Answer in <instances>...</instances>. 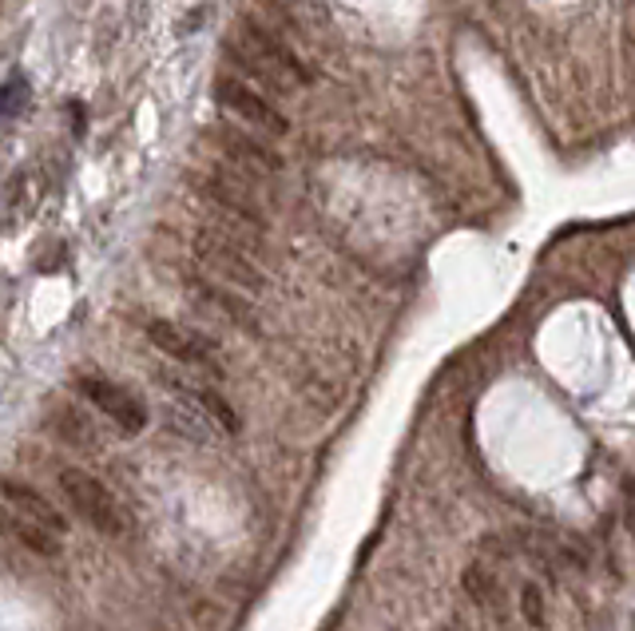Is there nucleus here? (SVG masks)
I'll list each match as a JSON object with an SVG mask.
<instances>
[{
    "mask_svg": "<svg viewBox=\"0 0 635 631\" xmlns=\"http://www.w3.org/2000/svg\"><path fill=\"white\" fill-rule=\"evenodd\" d=\"M227 52H231V60L239 68H246L254 80L270 84V88L294 92V88H306V84H310V72L302 68V60L294 56L282 40L263 33L258 24H239L234 36L227 40Z\"/></svg>",
    "mask_w": 635,
    "mask_h": 631,
    "instance_id": "1",
    "label": "nucleus"
},
{
    "mask_svg": "<svg viewBox=\"0 0 635 631\" xmlns=\"http://www.w3.org/2000/svg\"><path fill=\"white\" fill-rule=\"evenodd\" d=\"M191 254H195L203 278L219 282L227 290H239V294H263L266 290V275L263 266L254 263V254L239 242H231L219 230H195L191 235Z\"/></svg>",
    "mask_w": 635,
    "mask_h": 631,
    "instance_id": "2",
    "label": "nucleus"
},
{
    "mask_svg": "<svg viewBox=\"0 0 635 631\" xmlns=\"http://www.w3.org/2000/svg\"><path fill=\"white\" fill-rule=\"evenodd\" d=\"M60 496L64 505L76 513L88 528L104 532V537H124L127 532V508L116 501V493L104 481H96L92 472L84 469H60L56 472Z\"/></svg>",
    "mask_w": 635,
    "mask_h": 631,
    "instance_id": "3",
    "label": "nucleus"
},
{
    "mask_svg": "<svg viewBox=\"0 0 635 631\" xmlns=\"http://www.w3.org/2000/svg\"><path fill=\"white\" fill-rule=\"evenodd\" d=\"M76 393L92 405L96 414L116 425L119 433L136 437L148 429V405L139 402L127 386H119V381H107L100 374H84V378H76Z\"/></svg>",
    "mask_w": 635,
    "mask_h": 631,
    "instance_id": "4",
    "label": "nucleus"
},
{
    "mask_svg": "<svg viewBox=\"0 0 635 631\" xmlns=\"http://www.w3.org/2000/svg\"><path fill=\"white\" fill-rule=\"evenodd\" d=\"M143 333H148V342L155 345L163 357H172L179 366L207 369V374L219 369V345L211 342L207 333H199V330H191V326H179V321H167V318L143 321Z\"/></svg>",
    "mask_w": 635,
    "mask_h": 631,
    "instance_id": "5",
    "label": "nucleus"
},
{
    "mask_svg": "<svg viewBox=\"0 0 635 631\" xmlns=\"http://www.w3.org/2000/svg\"><path fill=\"white\" fill-rule=\"evenodd\" d=\"M215 104L227 108V112L239 119V124H246L251 131H266V136H287L290 131V119L282 112H278L270 100H263V96L254 92L251 84L239 80V76H215Z\"/></svg>",
    "mask_w": 635,
    "mask_h": 631,
    "instance_id": "6",
    "label": "nucleus"
},
{
    "mask_svg": "<svg viewBox=\"0 0 635 631\" xmlns=\"http://www.w3.org/2000/svg\"><path fill=\"white\" fill-rule=\"evenodd\" d=\"M211 143L227 155L231 163H239V172L243 175H278L282 172V155L266 148L263 139H254L251 131H239V127H215L211 131Z\"/></svg>",
    "mask_w": 635,
    "mask_h": 631,
    "instance_id": "7",
    "label": "nucleus"
},
{
    "mask_svg": "<svg viewBox=\"0 0 635 631\" xmlns=\"http://www.w3.org/2000/svg\"><path fill=\"white\" fill-rule=\"evenodd\" d=\"M4 513H12V517H21V520H33V525L48 528V532H56V537L68 532L64 513H60L45 493H36L33 484L4 481Z\"/></svg>",
    "mask_w": 635,
    "mask_h": 631,
    "instance_id": "8",
    "label": "nucleus"
},
{
    "mask_svg": "<svg viewBox=\"0 0 635 631\" xmlns=\"http://www.w3.org/2000/svg\"><path fill=\"white\" fill-rule=\"evenodd\" d=\"M187 294L203 306V311H211L215 318H227L231 326H239V330H254V314L251 306H246L234 290L219 287V282H211V278H199V275H187Z\"/></svg>",
    "mask_w": 635,
    "mask_h": 631,
    "instance_id": "9",
    "label": "nucleus"
},
{
    "mask_svg": "<svg viewBox=\"0 0 635 631\" xmlns=\"http://www.w3.org/2000/svg\"><path fill=\"white\" fill-rule=\"evenodd\" d=\"M48 429L76 453H104V429L76 405H56L48 414Z\"/></svg>",
    "mask_w": 635,
    "mask_h": 631,
    "instance_id": "10",
    "label": "nucleus"
},
{
    "mask_svg": "<svg viewBox=\"0 0 635 631\" xmlns=\"http://www.w3.org/2000/svg\"><path fill=\"white\" fill-rule=\"evenodd\" d=\"M4 528H9V537L16 540L21 548L36 552V556H60V548H64V544H60L64 537H56V532L33 525V520L12 517V513H4Z\"/></svg>",
    "mask_w": 635,
    "mask_h": 631,
    "instance_id": "11",
    "label": "nucleus"
},
{
    "mask_svg": "<svg viewBox=\"0 0 635 631\" xmlns=\"http://www.w3.org/2000/svg\"><path fill=\"white\" fill-rule=\"evenodd\" d=\"M461 584H465V596L473 600L477 608L493 611L500 604V580L488 572L485 564H469V568H465V576H461Z\"/></svg>",
    "mask_w": 635,
    "mask_h": 631,
    "instance_id": "12",
    "label": "nucleus"
},
{
    "mask_svg": "<svg viewBox=\"0 0 635 631\" xmlns=\"http://www.w3.org/2000/svg\"><path fill=\"white\" fill-rule=\"evenodd\" d=\"M36 203V187L28 175H16L9 184V195H4V215H9V227H16L24 218V211H33Z\"/></svg>",
    "mask_w": 635,
    "mask_h": 631,
    "instance_id": "13",
    "label": "nucleus"
},
{
    "mask_svg": "<svg viewBox=\"0 0 635 631\" xmlns=\"http://www.w3.org/2000/svg\"><path fill=\"white\" fill-rule=\"evenodd\" d=\"M520 616H524V623L536 631L548 628V600H544V592L536 584L520 588Z\"/></svg>",
    "mask_w": 635,
    "mask_h": 631,
    "instance_id": "14",
    "label": "nucleus"
},
{
    "mask_svg": "<svg viewBox=\"0 0 635 631\" xmlns=\"http://www.w3.org/2000/svg\"><path fill=\"white\" fill-rule=\"evenodd\" d=\"M24 104H28V80H24L21 72H12L9 80H4V96H0V115L16 119Z\"/></svg>",
    "mask_w": 635,
    "mask_h": 631,
    "instance_id": "15",
    "label": "nucleus"
}]
</instances>
